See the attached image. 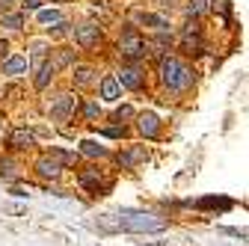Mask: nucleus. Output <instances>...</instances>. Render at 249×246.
Returning <instances> with one entry per match:
<instances>
[{"label":"nucleus","mask_w":249,"mask_h":246,"mask_svg":"<svg viewBox=\"0 0 249 246\" xmlns=\"http://www.w3.org/2000/svg\"><path fill=\"white\" fill-rule=\"evenodd\" d=\"M158 74H160V86L166 92H172V95H187V92L196 86V71L187 63H181L178 56H172V53L160 56Z\"/></svg>","instance_id":"nucleus-1"},{"label":"nucleus","mask_w":249,"mask_h":246,"mask_svg":"<svg viewBox=\"0 0 249 246\" xmlns=\"http://www.w3.org/2000/svg\"><path fill=\"white\" fill-rule=\"evenodd\" d=\"M169 223L158 213L148 211H119V228L122 231H137V234H148V231H163Z\"/></svg>","instance_id":"nucleus-2"},{"label":"nucleus","mask_w":249,"mask_h":246,"mask_svg":"<svg viewBox=\"0 0 249 246\" xmlns=\"http://www.w3.org/2000/svg\"><path fill=\"white\" fill-rule=\"evenodd\" d=\"M148 51H151V42L140 33L137 27H128L119 36V56L124 59V63H140V59L148 56Z\"/></svg>","instance_id":"nucleus-3"},{"label":"nucleus","mask_w":249,"mask_h":246,"mask_svg":"<svg viewBox=\"0 0 249 246\" xmlns=\"http://www.w3.org/2000/svg\"><path fill=\"white\" fill-rule=\"evenodd\" d=\"M77 184H80L86 193H92V196H104V193L113 187L110 178H101V169H98V166H86V169H80V172H77Z\"/></svg>","instance_id":"nucleus-4"},{"label":"nucleus","mask_w":249,"mask_h":246,"mask_svg":"<svg viewBox=\"0 0 249 246\" xmlns=\"http://www.w3.org/2000/svg\"><path fill=\"white\" fill-rule=\"evenodd\" d=\"M101 39H104L101 24H95V21H86V24H77V27H74V42H77L83 51L98 48V45H101Z\"/></svg>","instance_id":"nucleus-5"},{"label":"nucleus","mask_w":249,"mask_h":246,"mask_svg":"<svg viewBox=\"0 0 249 246\" xmlns=\"http://www.w3.org/2000/svg\"><path fill=\"white\" fill-rule=\"evenodd\" d=\"M116 77H119V83L124 89H131V92H142L145 89V71L140 69V63H124Z\"/></svg>","instance_id":"nucleus-6"},{"label":"nucleus","mask_w":249,"mask_h":246,"mask_svg":"<svg viewBox=\"0 0 249 246\" xmlns=\"http://www.w3.org/2000/svg\"><path fill=\"white\" fill-rule=\"evenodd\" d=\"M77 107H80V101L71 95V92H62V95L53 101V107H51V119L62 125V122H69V119L74 116V110H77Z\"/></svg>","instance_id":"nucleus-7"},{"label":"nucleus","mask_w":249,"mask_h":246,"mask_svg":"<svg viewBox=\"0 0 249 246\" xmlns=\"http://www.w3.org/2000/svg\"><path fill=\"white\" fill-rule=\"evenodd\" d=\"M33 169H36V175H39L42 181H59V175H62V169H66V166H62V160H59L56 155H51V151H48L45 158L36 160Z\"/></svg>","instance_id":"nucleus-8"},{"label":"nucleus","mask_w":249,"mask_h":246,"mask_svg":"<svg viewBox=\"0 0 249 246\" xmlns=\"http://www.w3.org/2000/svg\"><path fill=\"white\" fill-rule=\"evenodd\" d=\"M148 158V148L145 145H128V148H122L119 155H116V163L122 169H137L140 163H145Z\"/></svg>","instance_id":"nucleus-9"},{"label":"nucleus","mask_w":249,"mask_h":246,"mask_svg":"<svg viewBox=\"0 0 249 246\" xmlns=\"http://www.w3.org/2000/svg\"><path fill=\"white\" fill-rule=\"evenodd\" d=\"M27 71H30L27 53H9L3 63H0V74H3V77H24Z\"/></svg>","instance_id":"nucleus-10"},{"label":"nucleus","mask_w":249,"mask_h":246,"mask_svg":"<svg viewBox=\"0 0 249 246\" xmlns=\"http://www.w3.org/2000/svg\"><path fill=\"white\" fill-rule=\"evenodd\" d=\"M137 131L145 140H158L160 137V119H158V113H151V110L137 113Z\"/></svg>","instance_id":"nucleus-11"},{"label":"nucleus","mask_w":249,"mask_h":246,"mask_svg":"<svg viewBox=\"0 0 249 246\" xmlns=\"http://www.w3.org/2000/svg\"><path fill=\"white\" fill-rule=\"evenodd\" d=\"M98 98L107 101V104H116L122 98V83H119L116 74H104L101 77V83H98Z\"/></svg>","instance_id":"nucleus-12"},{"label":"nucleus","mask_w":249,"mask_h":246,"mask_svg":"<svg viewBox=\"0 0 249 246\" xmlns=\"http://www.w3.org/2000/svg\"><path fill=\"white\" fill-rule=\"evenodd\" d=\"M36 145V137L30 134L27 128H15V131H9V137H6V148L9 151H30Z\"/></svg>","instance_id":"nucleus-13"},{"label":"nucleus","mask_w":249,"mask_h":246,"mask_svg":"<svg viewBox=\"0 0 249 246\" xmlns=\"http://www.w3.org/2000/svg\"><path fill=\"white\" fill-rule=\"evenodd\" d=\"M140 24L148 30H158V33H172V24L166 15H154V12H140Z\"/></svg>","instance_id":"nucleus-14"},{"label":"nucleus","mask_w":249,"mask_h":246,"mask_svg":"<svg viewBox=\"0 0 249 246\" xmlns=\"http://www.w3.org/2000/svg\"><path fill=\"white\" fill-rule=\"evenodd\" d=\"M71 83H74L77 89L92 86V83H95V69H92V66H74V69H71Z\"/></svg>","instance_id":"nucleus-15"},{"label":"nucleus","mask_w":249,"mask_h":246,"mask_svg":"<svg viewBox=\"0 0 249 246\" xmlns=\"http://www.w3.org/2000/svg\"><path fill=\"white\" fill-rule=\"evenodd\" d=\"M53 74H56V66L51 63V59H45V63L39 66V71H36V77H33V86L42 92V89H48L51 86V80H53Z\"/></svg>","instance_id":"nucleus-16"},{"label":"nucleus","mask_w":249,"mask_h":246,"mask_svg":"<svg viewBox=\"0 0 249 246\" xmlns=\"http://www.w3.org/2000/svg\"><path fill=\"white\" fill-rule=\"evenodd\" d=\"M80 155H86V158H110V151L95 140H83L80 142Z\"/></svg>","instance_id":"nucleus-17"},{"label":"nucleus","mask_w":249,"mask_h":246,"mask_svg":"<svg viewBox=\"0 0 249 246\" xmlns=\"http://www.w3.org/2000/svg\"><path fill=\"white\" fill-rule=\"evenodd\" d=\"M208 9H211V0H187V6H184L187 18H202Z\"/></svg>","instance_id":"nucleus-18"},{"label":"nucleus","mask_w":249,"mask_h":246,"mask_svg":"<svg viewBox=\"0 0 249 246\" xmlns=\"http://www.w3.org/2000/svg\"><path fill=\"white\" fill-rule=\"evenodd\" d=\"M80 113H83V122H98V119H101V104H98V98L83 101Z\"/></svg>","instance_id":"nucleus-19"},{"label":"nucleus","mask_w":249,"mask_h":246,"mask_svg":"<svg viewBox=\"0 0 249 246\" xmlns=\"http://www.w3.org/2000/svg\"><path fill=\"white\" fill-rule=\"evenodd\" d=\"M0 178H6V181H18L21 172H18V163L9 160V158H0Z\"/></svg>","instance_id":"nucleus-20"},{"label":"nucleus","mask_w":249,"mask_h":246,"mask_svg":"<svg viewBox=\"0 0 249 246\" xmlns=\"http://www.w3.org/2000/svg\"><path fill=\"white\" fill-rule=\"evenodd\" d=\"M199 208H202V211H229V208H231V199H216V196H208V199H202V202H199Z\"/></svg>","instance_id":"nucleus-21"},{"label":"nucleus","mask_w":249,"mask_h":246,"mask_svg":"<svg viewBox=\"0 0 249 246\" xmlns=\"http://www.w3.org/2000/svg\"><path fill=\"white\" fill-rule=\"evenodd\" d=\"M0 27H6V30H21V27H24V12H6V15H0Z\"/></svg>","instance_id":"nucleus-22"},{"label":"nucleus","mask_w":249,"mask_h":246,"mask_svg":"<svg viewBox=\"0 0 249 246\" xmlns=\"http://www.w3.org/2000/svg\"><path fill=\"white\" fill-rule=\"evenodd\" d=\"M71 63H74V51L59 48V51H56V56H53V66H56V69H66V66H71Z\"/></svg>","instance_id":"nucleus-23"},{"label":"nucleus","mask_w":249,"mask_h":246,"mask_svg":"<svg viewBox=\"0 0 249 246\" xmlns=\"http://www.w3.org/2000/svg\"><path fill=\"white\" fill-rule=\"evenodd\" d=\"M131 119H137V110L131 107V104H122V107H116V113H113V122H131Z\"/></svg>","instance_id":"nucleus-24"},{"label":"nucleus","mask_w":249,"mask_h":246,"mask_svg":"<svg viewBox=\"0 0 249 246\" xmlns=\"http://www.w3.org/2000/svg\"><path fill=\"white\" fill-rule=\"evenodd\" d=\"M36 21H39V24H59V21H62V12H59V9H39Z\"/></svg>","instance_id":"nucleus-25"},{"label":"nucleus","mask_w":249,"mask_h":246,"mask_svg":"<svg viewBox=\"0 0 249 246\" xmlns=\"http://www.w3.org/2000/svg\"><path fill=\"white\" fill-rule=\"evenodd\" d=\"M211 9L220 12V15L226 18V24L231 21V3H229V0H211Z\"/></svg>","instance_id":"nucleus-26"},{"label":"nucleus","mask_w":249,"mask_h":246,"mask_svg":"<svg viewBox=\"0 0 249 246\" xmlns=\"http://www.w3.org/2000/svg\"><path fill=\"white\" fill-rule=\"evenodd\" d=\"M98 134H101V137H110V140H122L124 134H128V128H124V125H119V122H116L113 128H98Z\"/></svg>","instance_id":"nucleus-27"},{"label":"nucleus","mask_w":249,"mask_h":246,"mask_svg":"<svg viewBox=\"0 0 249 246\" xmlns=\"http://www.w3.org/2000/svg\"><path fill=\"white\" fill-rule=\"evenodd\" d=\"M51 155H56V158L62 160V166H66V169L77 163V155H74V151H62V148H53V151H51Z\"/></svg>","instance_id":"nucleus-28"},{"label":"nucleus","mask_w":249,"mask_h":246,"mask_svg":"<svg viewBox=\"0 0 249 246\" xmlns=\"http://www.w3.org/2000/svg\"><path fill=\"white\" fill-rule=\"evenodd\" d=\"M69 27H71V24H69L66 18H62L59 24H53V30H51V36H53V39H62V36L69 33Z\"/></svg>","instance_id":"nucleus-29"},{"label":"nucleus","mask_w":249,"mask_h":246,"mask_svg":"<svg viewBox=\"0 0 249 246\" xmlns=\"http://www.w3.org/2000/svg\"><path fill=\"white\" fill-rule=\"evenodd\" d=\"M42 3H45V0H21V6H24V9H30V12H39V9H42Z\"/></svg>","instance_id":"nucleus-30"},{"label":"nucleus","mask_w":249,"mask_h":246,"mask_svg":"<svg viewBox=\"0 0 249 246\" xmlns=\"http://www.w3.org/2000/svg\"><path fill=\"white\" fill-rule=\"evenodd\" d=\"M226 234H234V237H249V228H223Z\"/></svg>","instance_id":"nucleus-31"},{"label":"nucleus","mask_w":249,"mask_h":246,"mask_svg":"<svg viewBox=\"0 0 249 246\" xmlns=\"http://www.w3.org/2000/svg\"><path fill=\"white\" fill-rule=\"evenodd\" d=\"M6 56H9V42H6V39H0V63H3Z\"/></svg>","instance_id":"nucleus-32"},{"label":"nucleus","mask_w":249,"mask_h":246,"mask_svg":"<svg viewBox=\"0 0 249 246\" xmlns=\"http://www.w3.org/2000/svg\"><path fill=\"white\" fill-rule=\"evenodd\" d=\"M15 3V0H0V15H6L9 12V6Z\"/></svg>","instance_id":"nucleus-33"},{"label":"nucleus","mask_w":249,"mask_h":246,"mask_svg":"<svg viewBox=\"0 0 249 246\" xmlns=\"http://www.w3.org/2000/svg\"><path fill=\"white\" fill-rule=\"evenodd\" d=\"M148 246H166V243H148Z\"/></svg>","instance_id":"nucleus-34"}]
</instances>
